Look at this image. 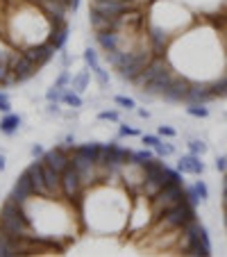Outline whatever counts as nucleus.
Here are the masks:
<instances>
[{
    "instance_id": "obj_1",
    "label": "nucleus",
    "mask_w": 227,
    "mask_h": 257,
    "mask_svg": "<svg viewBox=\"0 0 227 257\" xmlns=\"http://www.w3.org/2000/svg\"><path fill=\"white\" fill-rule=\"evenodd\" d=\"M0 234H7L14 239L34 237V228L30 223L25 207L12 198H7L0 207Z\"/></svg>"
},
{
    "instance_id": "obj_2",
    "label": "nucleus",
    "mask_w": 227,
    "mask_h": 257,
    "mask_svg": "<svg viewBox=\"0 0 227 257\" xmlns=\"http://www.w3.org/2000/svg\"><path fill=\"white\" fill-rule=\"evenodd\" d=\"M193 218H195V205L184 198L182 203L164 209V212L152 221V237H157V234H161V232H170V230H182L184 225H186L188 221H193Z\"/></svg>"
},
{
    "instance_id": "obj_3",
    "label": "nucleus",
    "mask_w": 227,
    "mask_h": 257,
    "mask_svg": "<svg viewBox=\"0 0 227 257\" xmlns=\"http://www.w3.org/2000/svg\"><path fill=\"white\" fill-rule=\"evenodd\" d=\"M152 57H155V50H152V44H150V39H148V41H143L134 53L125 55V62L116 68V73L125 80V82L134 84V80L139 78L141 73H143V68L152 62Z\"/></svg>"
},
{
    "instance_id": "obj_4",
    "label": "nucleus",
    "mask_w": 227,
    "mask_h": 257,
    "mask_svg": "<svg viewBox=\"0 0 227 257\" xmlns=\"http://www.w3.org/2000/svg\"><path fill=\"white\" fill-rule=\"evenodd\" d=\"M166 164L159 160V157H152L150 162L143 164V173H145V182H143V191L141 196L143 198H155L161 189H164L168 182H166V173H164Z\"/></svg>"
},
{
    "instance_id": "obj_5",
    "label": "nucleus",
    "mask_w": 227,
    "mask_h": 257,
    "mask_svg": "<svg viewBox=\"0 0 227 257\" xmlns=\"http://www.w3.org/2000/svg\"><path fill=\"white\" fill-rule=\"evenodd\" d=\"M184 198H186V189H184V185H173V182H168V185H166L164 189L155 196V198H150L152 221H155V218L159 216L164 209H168V207H173V205L182 203Z\"/></svg>"
},
{
    "instance_id": "obj_6",
    "label": "nucleus",
    "mask_w": 227,
    "mask_h": 257,
    "mask_svg": "<svg viewBox=\"0 0 227 257\" xmlns=\"http://www.w3.org/2000/svg\"><path fill=\"white\" fill-rule=\"evenodd\" d=\"M121 180L125 185L127 191H132L134 196H141L143 191V182H145V173H143V164H136V162H127L121 169Z\"/></svg>"
},
{
    "instance_id": "obj_7",
    "label": "nucleus",
    "mask_w": 227,
    "mask_h": 257,
    "mask_svg": "<svg viewBox=\"0 0 227 257\" xmlns=\"http://www.w3.org/2000/svg\"><path fill=\"white\" fill-rule=\"evenodd\" d=\"M10 66H12V71H14L16 75H19L21 82H25V80L34 78V75H37V71H39V66H37V64H34L32 59H30L21 48H16L14 53H12Z\"/></svg>"
},
{
    "instance_id": "obj_8",
    "label": "nucleus",
    "mask_w": 227,
    "mask_h": 257,
    "mask_svg": "<svg viewBox=\"0 0 227 257\" xmlns=\"http://www.w3.org/2000/svg\"><path fill=\"white\" fill-rule=\"evenodd\" d=\"M168 68H173V66H170V62H168V57H166V55H155V57H152V62H150L148 66L143 68V73H141L139 78L134 80V84L139 89H143L145 84L152 82V80H155L159 73L168 71Z\"/></svg>"
},
{
    "instance_id": "obj_9",
    "label": "nucleus",
    "mask_w": 227,
    "mask_h": 257,
    "mask_svg": "<svg viewBox=\"0 0 227 257\" xmlns=\"http://www.w3.org/2000/svg\"><path fill=\"white\" fill-rule=\"evenodd\" d=\"M12 200H16L19 205H28L32 198H37L34 196V185H32V178H30L28 169L23 171V173L16 178L14 187H12V194H10Z\"/></svg>"
},
{
    "instance_id": "obj_10",
    "label": "nucleus",
    "mask_w": 227,
    "mask_h": 257,
    "mask_svg": "<svg viewBox=\"0 0 227 257\" xmlns=\"http://www.w3.org/2000/svg\"><path fill=\"white\" fill-rule=\"evenodd\" d=\"M188 89H191V80L186 78V75H177L175 73L173 82H170V87L164 91V100L166 102H173V105H179V102H186V96H188Z\"/></svg>"
},
{
    "instance_id": "obj_11",
    "label": "nucleus",
    "mask_w": 227,
    "mask_h": 257,
    "mask_svg": "<svg viewBox=\"0 0 227 257\" xmlns=\"http://www.w3.org/2000/svg\"><path fill=\"white\" fill-rule=\"evenodd\" d=\"M23 53L28 55L30 59H32L34 64L39 68H44L46 64L50 62V59L57 55V48L53 46V41H41V44H32V46H28V48H23Z\"/></svg>"
},
{
    "instance_id": "obj_12",
    "label": "nucleus",
    "mask_w": 227,
    "mask_h": 257,
    "mask_svg": "<svg viewBox=\"0 0 227 257\" xmlns=\"http://www.w3.org/2000/svg\"><path fill=\"white\" fill-rule=\"evenodd\" d=\"M71 151H73V148L59 144V146H55V148H50V151H46V155L41 157V160H44L48 166H53L55 171L64 173V171L71 166Z\"/></svg>"
},
{
    "instance_id": "obj_13",
    "label": "nucleus",
    "mask_w": 227,
    "mask_h": 257,
    "mask_svg": "<svg viewBox=\"0 0 227 257\" xmlns=\"http://www.w3.org/2000/svg\"><path fill=\"white\" fill-rule=\"evenodd\" d=\"M28 173L32 178V185H34V196L37 198H53L50 194L48 185H46V175H44V160H34L32 164L28 166Z\"/></svg>"
},
{
    "instance_id": "obj_14",
    "label": "nucleus",
    "mask_w": 227,
    "mask_h": 257,
    "mask_svg": "<svg viewBox=\"0 0 227 257\" xmlns=\"http://www.w3.org/2000/svg\"><path fill=\"white\" fill-rule=\"evenodd\" d=\"M37 5H39V10L50 19V23H64L66 14L71 12L66 0H39Z\"/></svg>"
},
{
    "instance_id": "obj_15",
    "label": "nucleus",
    "mask_w": 227,
    "mask_h": 257,
    "mask_svg": "<svg viewBox=\"0 0 227 257\" xmlns=\"http://www.w3.org/2000/svg\"><path fill=\"white\" fill-rule=\"evenodd\" d=\"M173 78H175V68H168V71H164V73H159L152 82H148L143 89H141V93L143 96H164V91L170 87V82H173Z\"/></svg>"
},
{
    "instance_id": "obj_16",
    "label": "nucleus",
    "mask_w": 227,
    "mask_h": 257,
    "mask_svg": "<svg viewBox=\"0 0 227 257\" xmlns=\"http://www.w3.org/2000/svg\"><path fill=\"white\" fill-rule=\"evenodd\" d=\"M204 169H207L204 162L195 153H186V155H182L177 160V171H182L184 175H202Z\"/></svg>"
},
{
    "instance_id": "obj_17",
    "label": "nucleus",
    "mask_w": 227,
    "mask_h": 257,
    "mask_svg": "<svg viewBox=\"0 0 227 257\" xmlns=\"http://www.w3.org/2000/svg\"><path fill=\"white\" fill-rule=\"evenodd\" d=\"M216 100V96L209 89V82H191V89H188L186 102H200V105H207V102Z\"/></svg>"
},
{
    "instance_id": "obj_18",
    "label": "nucleus",
    "mask_w": 227,
    "mask_h": 257,
    "mask_svg": "<svg viewBox=\"0 0 227 257\" xmlns=\"http://www.w3.org/2000/svg\"><path fill=\"white\" fill-rule=\"evenodd\" d=\"M96 44L102 48V53L118 50V46H121V30H102V32H96Z\"/></svg>"
},
{
    "instance_id": "obj_19",
    "label": "nucleus",
    "mask_w": 227,
    "mask_h": 257,
    "mask_svg": "<svg viewBox=\"0 0 227 257\" xmlns=\"http://www.w3.org/2000/svg\"><path fill=\"white\" fill-rule=\"evenodd\" d=\"M73 153H80V155H84L87 160L96 162L100 160V153H102V144H98V141H89V144H75L73 146Z\"/></svg>"
},
{
    "instance_id": "obj_20",
    "label": "nucleus",
    "mask_w": 227,
    "mask_h": 257,
    "mask_svg": "<svg viewBox=\"0 0 227 257\" xmlns=\"http://www.w3.org/2000/svg\"><path fill=\"white\" fill-rule=\"evenodd\" d=\"M50 41H53V46L57 50H64V46H66V41H68V23L66 21H64V23H53Z\"/></svg>"
},
{
    "instance_id": "obj_21",
    "label": "nucleus",
    "mask_w": 227,
    "mask_h": 257,
    "mask_svg": "<svg viewBox=\"0 0 227 257\" xmlns=\"http://www.w3.org/2000/svg\"><path fill=\"white\" fill-rule=\"evenodd\" d=\"M21 255V239L0 234V257H16Z\"/></svg>"
},
{
    "instance_id": "obj_22",
    "label": "nucleus",
    "mask_w": 227,
    "mask_h": 257,
    "mask_svg": "<svg viewBox=\"0 0 227 257\" xmlns=\"http://www.w3.org/2000/svg\"><path fill=\"white\" fill-rule=\"evenodd\" d=\"M21 123H23V121H21L19 114L7 112V114H3V118H0V132H3V135H7V137H12L21 127Z\"/></svg>"
},
{
    "instance_id": "obj_23",
    "label": "nucleus",
    "mask_w": 227,
    "mask_h": 257,
    "mask_svg": "<svg viewBox=\"0 0 227 257\" xmlns=\"http://www.w3.org/2000/svg\"><path fill=\"white\" fill-rule=\"evenodd\" d=\"M89 80H91V73H89V68H82V71H78L75 75H73L71 80V89L78 93H84L89 87Z\"/></svg>"
},
{
    "instance_id": "obj_24",
    "label": "nucleus",
    "mask_w": 227,
    "mask_h": 257,
    "mask_svg": "<svg viewBox=\"0 0 227 257\" xmlns=\"http://www.w3.org/2000/svg\"><path fill=\"white\" fill-rule=\"evenodd\" d=\"M209 89H211V93L216 98H227V73H222L220 78L209 82Z\"/></svg>"
},
{
    "instance_id": "obj_25",
    "label": "nucleus",
    "mask_w": 227,
    "mask_h": 257,
    "mask_svg": "<svg viewBox=\"0 0 227 257\" xmlns=\"http://www.w3.org/2000/svg\"><path fill=\"white\" fill-rule=\"evenodd\" d=\"M62 102H64V105H68V107H73V109H80V107L84 105V100H82V93L73 91V89H66V91H64Z\"/></svg>"
},
{
    "instance_id": "obj_26",
    "label": "nucleus",
    "mask_w": 227,
    "mask_h": 257,
    "mask_svg": "<svg viewBox=\"0 0 227 257\" xmlns=\"http://www.w3.org/2000/svg\"><path fill=\"white\" fill-rule=\"evenodd\" d=\"M186 114L193 118H207L209 116V107L200 105V102H186Z\"/></svg>"
},
{
    "instance_id": "obj_27",
    "label": "nucleus",
    "mask_w": 227,
    "mask_h": 257,
    "mask_svg": "<svg viewBox=\"0 0 227 257\" xmlns=\"http://www.w3.org/2000/svg\"><path fill=\"white\" fill-rule=\"evenodd\" d=\"M152 157H157V155H155V148H148V146H143V151L132 153L130 160L136 162V164H145V162H150Z\"/></svg>"
},
{
    "instance_id": "obj_28",
    "label": "nucleus",
    "mask_w": 227,
    "mask_h": 257,
    "mask_svg": "<svg viewBox=\"0 0 227 257\" xmlns=\"http://www.w3.org/2000/svg\"><path fill=\"white\" fill-rule=\"evenodd\" d=\"M198 243H200V250H202V257H209L211 255V241H209V232L207 228H200V237H198Z\"/></svg>"
},
{
    "instance_id": "obj_29",
    "label": "nucleus",
    "mask_w": 227,
    "mask_h": 257,
    "mask_svg": "<svg viewBox=\"0 0 227 257\" xmlns=\"http://www.w3.org/2000/svg\"><path fill=\"white\" fill-rule=\"evenodd\" d=\"M82 57H84V62H87V66L91 68V71H93V68H98V66H100V57H98L96 48H91V46H89V48L84 50V55H82Z\"/></svg>"
},
{
    "instance_id": "obj_30",
    "label": "nucleus",
    "mask_w": 227,
    "mask_h": 257,
    "mask_svg": "<svg viewBox=\"0 0 227 257\" xmlns=\"http://www.w3.org/2000/svg\"><path fill=\"white\" fill-rule=\"evenodd\" d=\"M173 153H175V146L168 144V141H164V139H161L159 144L155 146V155L157 157H170Z\"/></svg>"
},
{
    "instance_id": "obj_31",
    "label": "nucleus",
    "mask_w": 227,
    "mask_h": 257,
    "mask_svg": "<svg viewBox=\"0 0 227 257\" xmlns=\"http://www.w3.org/2000/svg\"><path fill=\"white\" fill-rule=\"evenodd\" d=\"M186 146H188V153H195V155H200V157H202L204 153H207V148H209L202 139H188Z\"/></svg>"
},
{
    "instance_id": "obj_32",
    "label": "nucleus",
    "mask_w": 227,
    "mask_h": 257,
    "mask_svg": "<svg viewBox=\"0 0 227 257\" xmlns=\"http://www.w3.org/2000/svg\"><path fill=\"white\" fill-rule=\"evenodd\" d=\"M93 75H96V80H98V84H100V89H107L109 87V73L102 68V64L98 68H93Z\"/></svg>"
},
{
    "instance_id": "obj_33",
    "label": "nucleus",
    "mask_w": 227,
    "mask_h": 257,
    "mask_svg": "<svg viewBox=\"0 0 227 257\" xmlns=\"http://www.w3.org/2000/svg\"><path fill=\"white\" fill-rule=\"evenodd\" d=\"M64 91H66V89H62V87H50L48 91H46V100L48 102H62V98H64Z\"/></svg>"
},
{
    "instance_id": "obj_34",
    "label": "nucleus",
    "mask_w": 227,
    "mask_h": 257,
    "mask_svg": "<svg viewBox=\"0 0 227 257\" xmlns=\"http://www.w3.org/2000/svg\"><path fill=\"white\" fill-rule=\"evenodd\" d=\"M114 102L116 105H121L123 109H127V112H132V109H136V100L130 96H114Z\"/></svg>"
},
{
    "instance_id": "obj_35",
    "label": "nucleus",
    "mask_w": 227,
    "mask_h": 257,
    "mask_svg": "<svg viewBox=\"0 0 227 257\" xmlns=\"http://www.w3.org/2000/svg\"><path fill=\"white\" fill-rule=\"evenodd\" d=\"M71 80H73V75L68 73V68H62V73H59L57 80H55V87L66 89V87H71Z\"/></svg>"
},
{
    "instance_id": "obj_36",
    "label": "nucleus",
    "mask_w": 227,
    "mask_h": 257,
    "mask_svg": "<svg viewBox=\"0 0 227 257\" xmlns=\"http://www.w3.org/2000/svg\"><path fill=\"white\" fill-rule=\"evenodd\" d=\"M186 189V200L188 203H193V205H200L202 203V198H200V194H198V189H195L193 185H188V187H184Z\"/></svg>"
},
{
    "instance_id": "obj_37",
    "label": "nucleus",
    "mask_w": 227,
    "mask_h": 257,
    "mask_svg": "<svg viewBox=\"0 0 227 257\" xmlns=\"http://www.w3.org/2000/svg\"><path fill=\"white\" fill-rule=\"evenodd\" d=\"M98 118H100V121H114V123L121 121V116H118L116 109H105V112L98 114Z\"/></svg>"
},
{
    "instance_id": "obj_38",
    "label": "nucleus",
    "mask_w": 227,
    "mask_h": 257,
    "mask_svg": "<svg viewBox=\"0 0 227 257\" xmlns=\"http://www.w3.org/2000/svg\"><path fill=\"white\" fill-rule=\"evenodd\" d=\"M0 112L3 114L12 112V100H10V93L7 91H0Z\"/></svg>"
},
{
    "instance_id": "obj_39",
    "label": "nucleus",
    "mask_w": 227,
    "mask_h": 257,
    "mask_svg": "<svg viewBox=\"0 0 227 257\" xmlns=\"http://www.w3.org/2000/svg\"><path fill=\"white\" fill-rule=\"evenodd\" d=\"M193 187L198 189V194H200V198H202V203L209 198V187H207V182L204 180H195L193 182Z\"/></svg>"
},
{
    "instance_id": "obj_40",
    "label": "nucleus",
    "mask_w": 227,
    "mask_h": 257,
    "mask_svg": "<svg viewBox=\"0 0 227 257\" xmlns=\"http://www.w3.org/2000/svg\"><path fill=\"white\" fill-rule=\"evenodd\" d=\"M159 141H161V137H159V135H143V137H141V144L148 146V148H155V146L159 144Z\"/></svg>"
},
{
    "instance_id": "obj_41",
    "label": "nucleus",
    "mask_w": 227,
    "mask_h": 257,
    "mask_svg": "<svg viewBox=\"0 0 227 257\" xmlns=\"http://www.w3.org/2000/svg\"><path fill=\"white\" fill-rule=\"evenodd\" d=\"M118 135H121V137H136V135H139V130H136V127L125 125V123H121V127H118Z\"/></svg>"
},
{
    "instance_id": "obj_42",
    "label": "nucleus",
    "mask_w": 227,
    "mask_h": 257,
    "mask_svg": "<svg viewBox=\"0 0 227 257\" xmlns=\"http://www.w3.org/2000/svg\"><path fill=\"white\" fill-rule=\"evenodd\" d=\"M30 155H32V157H34V160H41V157H44V155H46V151H44V146H41V144H34V146H32V148H30Z\"/></svg>"
},
{
    "instance_id": "obj_43",
    "label": "nucleus",
    "mask_w": 227,
    "mask_h": 257,
    "mask_svg": "<svg viewBox=\"0 0 227 257\" xmlns=\"http://www.w3.org/2000/svg\"><path fill=\"white\" fill-rule=\"evenodd\" d=\"M12 73V66H10V62H0V84L7 80V75Z\"/></svg>"
},
{
    "instance_id": "obj_44",
    "label": "nucleus",
    "mask_w": 227,
    "mask_h": 257,
    "mask_svg": "<svg viewBox=\"0 0 227 257\" xmlns=\"http://www.w3.org/2000/svg\"><path fill=\"white\" fill-rule=\"evenodd\" d=\"M46 114H55V116H59V114H62V107H59V102H48V107H46Z\"/></svg>"
},
{
    "instance_id": "obj_45",
    "label": "nucleus",
    "mask_w": 227,
    "mask_h": 257,
    "mask_svg": "<svg viewBox=\"0 0 227 257\" xmlns=\"http://www.w3.org/2000/svg\"><path fill=\"white\" fill-rule=\"evenodd\" d=\"M213 166H216V171H220V173H225V171H227V157H216V162H213Z\"/></svg>"
},
{
    "instance_id": "obj_46",
    "label": "nucleus",
    "mask_w": 227,
    "mask_h": 257,
    "mask_svg": "<svg viewBox=\"0 0 227 257\" xmlns=\"http://www.w3.org/2000/svg\"><path fill=\"white\" fill-rule=\"evenodd\" d=\"M175 135H177V132H175L170 125H159V137H170V139H173Z\"/></svg>"
},
{
    "instance_id": "obj_47",
    "label": "nucleus",
    "mask_w": 227,
    "mask_h": 257,
    "mask_svg": "<svg viewBox=\"0 0 227 257\" xmlns=\"http://www.w3.org/2000/svg\"><path fill=\"white\" fill-rule=\"evenodd\" d=\"M62 144H64V146H68V148H73V146H75V135H66V137H64Z\"/></svg>"
},
{
    "instance_id": "obj_48",
    "label": "nucleus",
    "mask_w": 227,
    "mask_h": 257,
    "mask_svg": "<svg viewBox=\"0 0 227 257\" xmlns=\"http://www.w3.org/2000/svg\"><path fill=\"white\" fill-rule=\"evenodd\" d=\"M59 57H62V64H64V68H68V64H71V57H68V55L64 53V50H62V55H59Z\"/></svg>"
},
{
    "instance_id": "obj_49",
    "label": "nucleus",
    "mask_w": 227,
    "mask_h": 257,
    "mask_svg": "<svg viewBox=\"0 0 227 257\" xmlns=\"http://www.w3.org/2000/svg\"><path fill=\"white\" fill-rule=\"evenodd\" d=\"M136 114H139L141 118H150V112H148V109H136Z\"/></svg>"
},
{
    "instance_id": "obj_50",
    "label": "nucleus",
    "mask_w": 227,
    "mask_h": 257,
    "mask_svg": "<svg viewBox=\"0 0 227 257\" xmlns=\"http://www.w3.org/2000/svg\"><path fill=\"white\" fill-rule=\"evenodd\" d=\"M5 166H7V160H5V155L0 153V171H5Z\"/></svg>"
},
{
    "instance_id": "obj_51",
    "label": "nucleus",
    "mask_w": 227,
    "mask_h": 257,
    "mask_svg": "<svg viewBox=\"0 0 227 257\" xmlns=\"http://www.w3.org/2000/svg\"><path fill=\"white\" fill-rule=\"evenodd\" d=\"M222 194H227V171H225V175H222Z\"/></svg>"
},
{
    "instance_id": "obj_52",
    "label": "nucleus",
    "mask_w": 227,
    "mask_h": 257,
    "mask_svg": "<svg viewBox=\"0 0 227 257\" xmlns=\"http://www.w3.org/2000/svg\"><path fill=\"white\" fill-rule=\"evenodd\" d=\"M222 212H227V194H222Z\"/></svg>"
},
{
    "instance_id": "obj_53",
    "label": "nucleus",
    "mask_w": 227,
    "mask_h": 257,
    "mask_svg": "<svg viewBox=\"0 0 227 257\" xmlns=\"http://www.w3.org/2000/svg\"><path fill=\"white\" fill-rule=\"evenodd\" d=\"M0 87H3V84H0Z\"/></svg>"
}]
</instances>
